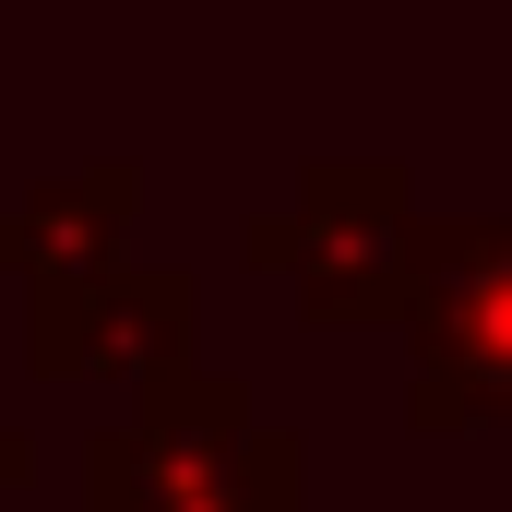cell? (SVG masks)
<instances>
[{
	"mask_svg": "<svg viewBox=\"0 0 512 512\" xmlns=\"http://www.w3.org/2000/svg\"><path fill=\"white\" fill-rule=\"evenodd\" d=\"M84 512H310V441L274 429L239 370H167L84 441Z\"/></svg>",
	"mask_w": 512,
	"mask_h": 512,
	"instance_id": "6da1fadb",
	"label": "cell"
},
{
	"mask_svg": "<svg viewBox=\"0 0 512 512\" xmlns=\"http://www.w3.org/2000/svg\"><path fill=\"white\" fill-rule=\"evenodd\" d=\"M393 334H405V429L453 441L512 417V203L417 215Z\"/></svg>",
	"mask_w": 512,
	"mask_h": 512,
	"instance_id": "7a4b0ae2",
	"label": "cell"
},
{
	"mask_svg": "<svg viewBox=\"0 0 512 512\" xmlns=\"http://www.w3.org/2000/svg\"><path fill=\"white\" fill-rule=\"evenodd\" d=\"M405 251H417V179L393 155H310L298 191L239 227V262L298 286V322L370 334L405 310Z\"/></svg>",
	"mask_w": 512,
	"mask_h": 512,
	"instance_id": "3957f363",
	"label": "cell"
},
{
	"mask_svg": "<svg viewBox=\"0 0 512 512\" xmlns=\"http://www.w3.org/2000/svg\"><path fill=\"white\" fill-rule=\"evenodd\" d=\"M203 274L179 262H96L72 286H24V370L36 382H167L191 370Z\"/></svg>",
	"mask_w": 512,
	"mask_h": 512,
	"instance_id": "277c9868",
	"label": "cell"
},
{
	"mask_svg": "<svg viewBox=\"0 0 512 512\" xmlns=\"http://www.w3.org/2000/svg\"><path fill=\"white\" fill-rule=\"evenodd\" d=\"M131 215H143V155H108L84 179H48V191L0 203V274L12 286H72L96 262H131Z\"/></svg>",
	"mask_w": 512,
	"mask_h": 512,
	"instance_id": "5b68a950",
	"label": "cell"
},
{
	"mask_svg": "<svg viewBox=\"0 0 512 512\" xmlns=\"http://www.w3.org/2000/svg\"><path fill=\"white\" fill-rule=\"evenodd\" d=\"M24 465H36V429H0V489H12Z\"/></svg>",
	"mask_w": 512,
	"mask_h": 512,
	"instance_id": "8992f818",
	"label": "cell"
}]
</instances>
